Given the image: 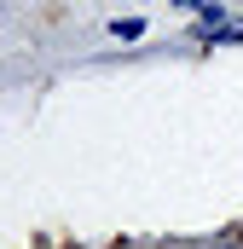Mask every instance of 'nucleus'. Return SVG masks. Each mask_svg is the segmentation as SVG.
Segmentation results:
<instances>
[{"label":"nucleus","instance_id":"obj_2","mask_svg":"<svg viewBox=\"0 0 243 249\" xmlns=\"http://www.w3.org/2000/svg\"><path fill=\"white\" fill-rule=\"evenodd\" d=\"M110 35H116V41H139V35H145V23H139V18H116V23H110Z\"/></svg>","mask_w":243,"mask_h":249},{"label":"nucleus","instance_id":"obj_4","mask_svg":"<svg viewBox=\"0 0 243 249\" xmlns=\"http://www.w3.org/2000/svg\"><path fill=\"white\" fill-rule=\"evenodd\" d=\"M238 244H243V232H238Z\"/></svg>","mask_w":243,"mask_h":249},{"label":"nucleus","instance_id":"obj_3","mask_svg":"<svg viewBox=\"0 0 243 249\" xmlns=\"http://www.w3.org/2000/svg\"><path fill=\"white\" fill-rule=\"evenodd\" d=\"M174 6H191V12H197V6H208V0H174Z\"/></svg>","mask_w":243,"mask_h":249},{"label":"nucleus","instance_id":"obj_1","mask_svg":"<svg viewBox=\"0 0 243 249\" xmlns=\"http://www.w3.org/2000/svg\"><path fill=\"white\" fill-rule=\"evenodd\" d=\"M197 41H243V18H226V12H208L203 23H197Z\"/></svg>","mask_w":243,"mask_h":249}]
</instances>
